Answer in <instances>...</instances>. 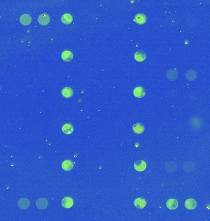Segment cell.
I'll return each instance as SVG.
<instances>
[{"instance_id": "cell-1", "label": "cell", "mask_w": 210, "mask_h": 221, "mask_svg": "<svg viewBox=\"0 0 210 221\" xmlns=\"http://www.w3.org/2000/svg\"><path fill=\"white\" fill-rule=\"evenodd\" d=\"M134 167L136 170L138 172H142L146 169L147 164L143 160H138L134 162Z\"/></svg>"}, {"instance_id": "cell-2", "label": "cell", "mask_w": 210, "mask_h": 221, "mask_svg": "<svg viewBox=\"0 0 210 221\" xmlns=\"http://www.w3.org/2000/svg\"><path fill=\"white\" fill-rule=\"evenodd\" d=\"M48 203L47 200L44 198H40L37 200L36 206L39 209H45L47 208Z\"/></svg>"}, {"instance_id": "cell-3", "label": "cell", "mask_w": 210, "mask_h": 221, "mask_svg": "<svg viewBox=\"0 0 210 221\" xmlns=\"http://www.w3.org/2000/svg\"><path fill=\"white\" fill-rule=\"evenodd\" d=\"M18 207L22 209H26L30 206L29 200L26 198H20L18 202Z\"/></svg>"}, {"instance_id": "cell-4", "label": "cell", "mask_w": 210, "mask_h": 221, "mask_svg": "<svg viewBox=\"0 0 210 221\" xmlns=\"http://www.w3.org/2000/svg\"><path fill=\"white\" fill-rule=\"evenodd\" d=\"M134 205L138 209H142L145 207L147 205V202L145 200V199H144V198L139 197L135 199V200L134 202Z\"/></svg>"}, {"instance_id": "cell-5", "label": "cell", "mask_w": 210, "mask_h": 221, "mask_svg": "<svg viewBox=\"0 0 210 221\" xmlns=\"http://www.w3.org/2000/svg\"><path fill=\"white\" fill-rule=\"evenodd\" d=\"M166 206L171 210H174L178 207V202L175 198L169 199L166 202Z\"/></svg>"}, {"instance_id": "cell-6", "label": "cell", "mask_w": 210, "mask_h": 221, "mask_svg": "<svg viewBox=\"0 0 210 221\" xmlns=\"http://www.w3.org/2000/svg\"><path fill=\"white\" fill-rule=\"evenodd\" d=\"M184 206L189 210L194 209L197 206V202L193 198H188L185 201Z\"/></svg>"}, {"instance_id": "cell-7", "label": "cell", "mask_w": 210, "mask_h": 221, "mask_svg": "<svg viewBox=\"0 0 210 221\" xmlns=\"http://www.w3.org/2000/svg\"><path fill=\"white\" fill-rule=\"evenodd\" d=\"M62 206L65 208H70L73 205V200L71 197H64L61 201Z\"/></svg>"}, {"instance_id": "cell-8", "label": "cell", "mask_w": 210, "mask_h": 221, "mask_svg": "<svg viewBox=\"0 0 210 221\" xmlns=\"http://www.w3.org/2000/svg\"><path fill=\"white\" fill-rule=\"evenodd\" d=\"M134 96L138 98H143L145 95V91L141 87H138L133 90Z\"/></svg>"}, {"instance_id": "cell-9", "label": "cell", "mask_w": 210, "mask_h": 221, "mask_svg": "<svg viewBox=\"0 0 210 221\" xmlns=\"http://www.w3.org/2000/svg\"><path fill=\"white\" fill-rule=\"evenodd\" d=\"M50 17L47 14H42L38 17V22L41 25H47L50 22Z\"/></svg>"}, {"instance_id": "cell-10", "label": "cell", "mask_w": 210, "mask_h": 221, "mask_svg": "<svg viewBox=\"0 0 210 221\" xmlns=\"http://www.w3.org/2000/svg\"><path fill=\"white\" fill-rule=\"evenodd\" d=\"M73 131H74L73 126L71 124H70V123L64 124L62 127V132L65 134H67V135L71 134V133H73Z\"/></svg>"}, {"instance_id": "cell-11", "label": "cell", "mask_w": 210, "mask_h": 221, "mask_svg": "<svg viewBox=\"0 0 210 221\" xmlns=\"http://www.w3.org/2000/svg\"><path fill=\"white\" fill-rule=\"evenodd\" d=\"M166 76L167 79H169V80L175 81V80L177 79L178 77V73L176 70L174 69H171L167 71L166 73Z\"/></svg>"}, {"instance_id": "cell-12", "label": "cell", "mask_w": 210, "mask_h": 221, "mask_svg": "<svg viewBox=\"0 0 210 221\" xmlns=\"http://www.w3.org/2000/svg\"><path fill=\"white\" fill-rule=\"evenodd\" d=\"M62 59L66 62H69L73 58V55L71 51L69 50H65L61 54Z\"/></svg>"}, {"instance_id": "cell-13", "label": "cell", "mask_w": 210, "mask_h": 221, "mask_svg": "<svg viewBox=\"0 0 210 221\" xmlns=\"http://www.w3.org/2000/svg\"><path fill=\"white\" fill-rule=\"evenodd\" d=\"M61 94L63 97L66 98H70L73 95V90L70 87H65L62 90Z\"/></svg>"}, {"instance_id": "cell-14", "label": "cell", "mask_w": 210, "mask_h": 221, "mask_svg": "<svg viewBox=\"0 0 210 221\" xmlns=\"http://www.w3.org/2000/svg\"><path fill=\"white\" fill-rule=\"evenodd\" d=\"M164 168L167 172L169 173L174 172L176 169V164L172 161L168 162L165 164Z\"/></svg>"}, {"instance_id": "cell-15", "label": "cell", "mask_w": 210, "mask_h": 221, "mask_svg": "<svg viewBox=\"0 0 210 221\" xmlns=\"http://www.w3.org/2000/svg\"><path fill=\"white\" fill-rule=\"evenodd\" d=\"M185 77L189 81L195 80L197 79V72L192 69L188 70L185 73Z\"/></svg>"}, {"instance_id": "cell-16", "label": "cell", "mask_w": 210, "mask_h": 221, "mask_svg": "<svg viewBox=\"0 0 210 221\" xmlns=\"http://www.w3.org/2000/svg\"><path fill=\"white\" fill-rule=\"evenodd\" d=\"M195 164L191 161H188L184 163L183 168L184 171L186 172H192L195 170Z\"/></svg>"}, {"instance_id": "cell-17", "label": "cell", "mask_w": 210, "mask_h": 221, "mask_svg": "<svg viewBox=\"0 0 210 221\" xmlns=\"http://www.w3.org/2000/svg\"><path fill=\"white\" fill-rule=\"evenodd\" d=\"M147 55L144 51L139 50L134 54V58L138 62H142L146 59Z\"/></svg>"}, {"instance_id": "cell-18", "label": "cell", "mask_w": 210, "mask_h": 221, "mask_svg": "<svg viewBox=\"0 0 210 221\" xmlns=\"http://www.w3.org/2000/svg\"><path fill=\"white\" fill-rule=\"evenodd\" d=\"M73 167H74L73 163L69 160H65L62 163V168H63V170L66 172H69L72 170Z\"/></svg>"}, {"instance_id": "cell-19", "label": "cell", "mask_w": 210, "mask_h": 221, "mask_svg": "<svg viewBox=\"0 0 210 221\" xmlns=\"http://www.w3.org/2000/svg\"><path fill=\"white\" fill-rule=\"evenodd\" d=\"M144 126L141 123H136L133 126V131L137 134H141L144 131Z\"/></svg>"}, {"instance_id": "cell-20", "label": "cell", "mask_w": 210, "mask_h": 221, "mask_svg": "<svg viewBox=\"0 0 210 221\" xmlns=\"http://www.w3.org/2000/svg\"><path fill=\"white\" fill-rule=\"evenodd\" d=\"M31 17L28 14H23L20 18V22L23 25H28L31 22Z\"/></svg>"}, {"instance_id": "cell-21", "label": "cell", "mask_w": 210, "mask_h": 221, "mask_svg": "<svg viewBox=\"0 0 210 221\" xmlns=\"http://www.w3.org/2000/svg\"><path fill=\"white\" fill-rule=\"evenodd\" d=\"M134 21H135L136 23L139 24V25H142V24H144L146 22L147 18H146V16L144 14H138L135 16Z\"/></svg>"}, {"instance_id": "cell-22", "label": "cell", "mask_w": 210, "mask_h": 221, "mask_svg": "<svg viewBox=\"0 0 210 221\" xmlns=\"http://www.w3.org/2000/svg\"><path fill=\"white\" fill-rule=\"evenodd\" d=\"M61 21L63 23L68 25L72 22L73 17L69 14H64L61 16Z\"/></svg>"}]
</instances>
